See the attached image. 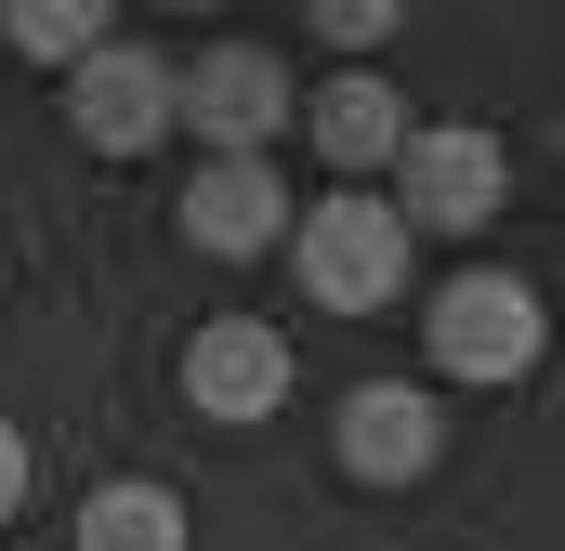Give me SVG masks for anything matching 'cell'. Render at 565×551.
<instances>
[{"mask_svg": "<svg viewBox=\"0 0 565 551\" xmlns=\"http://www.w3.org/2000/svg\"><path fill=\"white\" fill-rule=\"evenodd\" d=\"M422 342H434V381H526L540 368V342H553V315H540V289L526 276H447L434 289V315H422Z\"/></svg>", "mask_w": 565, "mask_h": 551, "instance_id": "cell-4", "label": "cell"}, {"mask_svg": "<svg viewBox=\"0 0 565 551\" xmlns=\"http://www.w3.org/2000/svg\"><path fill=\"white\" fill-rule=\"evenodd\" d=\"M316 40H329V53H382V40H395V0H329Z\"/></svg>", "mask_w": 565, "mask_h": 551, "instance_id": "cell-12", "label": "cell"}, {"mask_svg": "<svg viewBox=\"0 0 565 551\" xmlns=\"http://www.w3.org/2000/svg\"><path fill=\"white\" fill-rule=\"evenodd\" d=\"M289 119L316 132L329 171H395V144L422 132V119H408V93H395V66H342V79H329V93H302Z\"/></svg>", "mask_w": 565, "mask_h": 551, "instance_id": "cell-9", "label": "cell"}, {"mask_svg": "<svg viewBox=\"0 0 565 551\" xmlns=\"http://www.w3.org/2000/svg\"><path fill=\"white\" fill-rule=\"evenodd\" d=\"M66 132L93 144V158H145V144H171V53L106 40L93 66H66Z\"/></svg>", "mask_w": 565, "mask_h": 551, "instance_id": "cell-6", "label": "cell"}, {"mask_svg": "<svg viewBox=\"0 0 565 551\" xmlns=\"http://www.w3.org/2000/svg\"><path fill=\"white\" fill-rule=\"evenodd\" d=\"M289 210H302V197L277 184V158H198L184 197H171V237H184L198 263H264L289 237Z\"/></svg>", "mask_w": 565, "mask_h": 551, "instance_id": "cell-5", "label": "cell"}, {"mask_svg": "<svg viewBox=\"0 0 565 551\" xmlns=\"http://www.w3.org/2000/svg\"><path fill=\"white\" fill-rule=\"evenodd\" d=\"M289 342L264 328V315H211L198 342H184V408L198 420H277L289 408Z\"/></svg>", "mask_w": 565, "mask_h": 551, "instance_id": "cell-8", "label": "cell"}, {"mask_svg": "<svg viewBox=\"0 0 565 551\" xmlns=\"http://www.w3.org/2000/svg\"><path fill=\"white\" fill-rule=\"evenodd\" d=\"M500 197H513V158H500L487 119H422L395 144V224L408 237H487Z\"/></svg>", "mask_w": 565, "mask_h": 551, "instance_id": "cell-2", "label": "cell"}, {"mask_svg": "<svg viewBox=\"0 0 565 551\" xmlns=\"http://www.w3.org/2000/svg\"><path fill=\"white\" fill-rule=\"evenodd\" d=\"M408 250H422V237L395 224L382 184H329V197L289 210V276H302L316 315H382V302L408 289Z\"/></svg>", "mask_w": 565, "mask_h": 551, "instance_id": "cell-1", "label": "cell"}, {"mask_svg": "<svg viewBox=\"0 0 565 551\" xmlns=\"http://www.w3.org/2000/svg\"><path fill=\"white\" fill-rule=\"evenodd\" d=\"M13 512H26V433L0 420V526H13Z\"/></svg>", "mask_w": 565, "mask_h": 551, "instance_id": "cell-13", "label": "cell"}, {"mask_svg": "<svg viewBox=\"0 0 565 551\" xmlns=\"http://www.w3.org/2000/svg\"><path fill=\"white\" fill-rule=\"evenodd\" d=\"M0 40H13V53H40V66H93V53L119 40V13H106V0H13V13H0Z\"/></svg>", "mask_w": 565, "mask_h": 551, "instance_id": "cell-11", "label": "cell"}, {"mask_svg": "<svg viewBox=\"0 0 565 551\" xmlns=\"http://www.w3.org/2000/svg\"><path fill=\"white\" fill-rule=\"evenodd\" d=\"M0 289H13V263H0Z\"/></svg>", "mask_w": 565, "mask_h": 551, "instance_id": "cell-14", "label": "cell"}, {"mask_svg": "<svg viewBox=\"0 0 565 551\" xmlns=\"http://www.w3.org/2000/svg\"><path fill=\"white\" fill-rule=\"evenodd\" d=\"M329 446H342V473H355V486H382V499H395V486H422L434 460H447V408H434L422 381H355L342 420H329Z\"/></svg>", "mask_w": 565, "mask_h": 551, "instance_id": "cell-7", "label": "cell"}, {"mask_svg": "<svg viewBox=\"0 0 565 551\" xmlns=\"http://www.w3.org/2000/svg\"><path fill=\"white\" fill-rule=\"evenodd\" d=\"M79 551H198V526H184V486H158V473H119V486H93L79 499V526H66Z\"/></svg>", "mask_w": 565, "mask_h": 551, "instance_id": "cell-10", "label": "cell"}, {"mask_svg": "<svg viewBox=\"0 0 565 551\" xmlns=\"http://www.w3.org/2000/svg\"><path fill=\"white\" fill-rule=\"evenodd\" d=\"M289 66L264 40H211V53H184L171 66V132H198V158H264L289 132Z\"/></svg>", "mask_w": 565, "mask_h": 551, "instance_id": "cell-3", "label": "cell"}]
</instances>
